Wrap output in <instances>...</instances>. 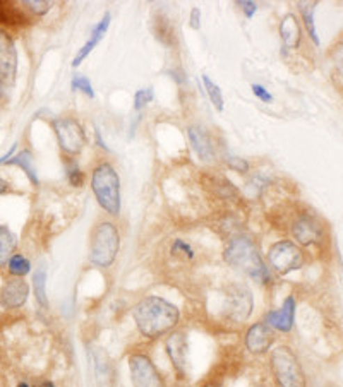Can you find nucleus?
Wrapping results in <instances>:
<instances>
[{"label": "nucleus", "instance_id": "f257e3e1", "mask_svg": "<svg viewBox=\"0 0 343 387\" xmlns=\"http://www.w3.org/2000/svg\"><path fill=\"white\" fill-rule=\"evenodd\" d=\"M136 329L145 339L167 338L179 327L180 311L175 304L158 295H147L132 307Z\"/></svg>", "mask_w": 343, "mask_h": 387}, {"label": "nucleus", "instance_id": "f03ea898", "mask_svg": "<svg viewBox=\"0 0 343 387\" xmlns=\"http://www.w3.org/2000/svg\"><path fill=\"white\" fill-rule=\"evenodd\" d=\"M223 261L247 278L254 279L260 285H270L273 281L271 269L263 259L256 240L250 235L241 233L227 238L223 249Z\"/></svg>", "mask_w": 343, "mask_h": 387}, {"label": "nucleus", "instance_id": "7ed1b4c3", "mask_svg": "<svg viewBox=\"0 0 343 387\" xmlns=\"http://www.w3.org/2000/svg\"><path fill=\"white\" fill-rule=\"evenodd\" d=\"M120 250V230L112 220H98L90 231V264L109 269L115 263Z\"/></svg>", "mask_w": 343, "mask_h": 387}, {"label": "nucleus", "instance_id": "20e7f679", "mask_svg": "<svg viewBox=\"0 0 343 387\" xmlns=\"http://www.w3.org/2000/svg\"><path fill=\"white\" fill-rule=\"evenodd\" d=\"M91 189L98 206L112 218L120 215V176L109 161H102L91 172Z\"/></svg>", "mask_w": 343, "mask_h": 387}, {"label": "nucleus", "instance_id": "39448f33", "mask_svg": "<svg viewBox=\"0 0 343 387\" xmlns=\"http://www.w3.org/2000/svg\"><path fill=\"white\" fill-rule=\"evenodd\" d=\"M270 370L276 387H308V377L290 346H275L270 353Z\"/></svg>", "mask_w": 343, "mask_h": 387}, {"label": "nucleus", "instance_id": "423d86ee", "mask_svg": "<svg viewBox=\"0 0 343 387\" xmlns=\"http://www.w3.org/2000/svg\"><path fill=\"white\" fill-rule=\"evenodd\" d=\"M220 315L228 322L242 324L254 311L250 290L242 283H228L220 290Z\"/></svg>", "mask_w": 343, "mask_h": 387}, {"label": "nucleus", "instance_id": "0eeeda50", "mask_svg": "<svg viewBox=\"0 0 343 387\" xmlns=\"http://www.w3.org/2000/svg\"><path fill=\"white\" fill-rule=\"evenodd\" d=\"M305 252L292 240H278L268 249L266 264L276 276H287L305 266Z\"/></svg>", "mask_w": 343, "mask_h": 387}, {"label": "nucleus", "instance_id": "6e6552de", "mask_svg": "<svg viewBox=\"0 0 343 387\" xmlns=\"http://www.w3.org/2000/svg\"><path fill=\"white\" fill-rule=\"evenodd\" d=\"M51 129L55 132L58 146L65 156L76 158L86 146V132L83 125L74 117H58L51 120Z\"/></svg>", "mask_w": 343, "mask_h": 387}, {"label": "nucleus", "instance_id": "1a4fd4ad", "mask_svg": "<svg viewBox=\"0 0 343 387\" xmlns=\"http://www.w3.org/2000/svg\"><path fill=\"white\" fill-rule=\"evenodd\" d=\"M127 367L132 387H167L163 374L146 352H132L127 359Z\"/></svg>", "mask_w": 343, "mask_h": 387}, {"label": "nucleus", "instance_id": "9d476101", "mask_svg": "<svg viewBox=\"0 0 343 387\" xmlns=\"http://www.w3.org/2000/svg\"><path fill=\"white\" fill-rule=\"evenodd\" d=\"M292 231L298 247H319L324 240L323 223L309 213H302L292 221Z\"/></svg>", "mask_w": 343, "mask_h": 387}, {"label": "nucleus", "instance_id": "9b49d317", "mask_svg": "<svg viewBox=\"0 0 343 387\" xmlns=\"http://www.w3.org/2000/svg\"><path fill=\"white\" fill-rule=\"evenodd\" d=\"M17 72V50L7 31L0 29V91L7 93L13 88Z\"/></svg>", "mask_w": 343, "mask_h": 387}, {"label": "nucleus", "instance_id": "f8f14e48", "mask_svg": "<svg viewBox=\"0 0 343 387\" xmlns=\"http://www.w3.org/2000/svg\"><path fill=\"white\" fill-rule=\"evenodd\" d=\"M165 349L170 359L172 368L177 377L186 379L189 375V346H187V334L184 331L175 329L165 338Z\"/></svg>", "mask_w": 343, "mask_h": 387}, {"label": "nucleus", "instance_id": "ddd939ff", "mask_svg": "<svg viewBox=\"0 0 343 387\" xmlns=\"http://www.w3.org/2000/svg\"><path fill=\"white\" fill-rule=\"evenodd\" d=\"M202 187L212 195L215 201L221 202V204L234 208V206L242 204V195L239 192L237 187L230 182L228 179L221 175H202Z\"/></svg>", "mask_w": 343, "mask_h": 387}, {"label": "nucleus", "instance_id": "4468645a", "mask_svg": "<svg viewBox=\"0 0 343 387\" xmlns=\"http://www.w3.org/2000/svg\"><path fill=\"white\" fill-rule=\"evenodd\" d=\"M275 331L264 320H261V322H254L253 326L247 327L244 334V346L250 355L261 356L270 352L273 345H275Z\"/></svg>", "mask_w": 343, "mask_h": 387}, {"label": "nucleus", "instance_id": "2eb2a0df", "mask_svg": "<svg viewBox=\"0 0 343 387\" xmlns=\"http://www.w3.org/2000/svg\"><path fill=\"white\" fill-rule=\"evenodd\" d=\"M29 298V285L24 278H9L0 290V305L7 311L24 307Z\"/></svg>", "mask_w": 343, "mask_h": 387}, {"label": "nucleus", "instance_id": "dca6fc26", "mask_svg": "<svg viewBox=\"0 0 343 387\" xmlns=\"http://www.w3.org/2000/svg\"><path fill=\"white\" fill-rule=\"evenodd\" d=\"M295 308H297V302H295L294 295L283 300L282 307L275 308V311L266 312L264 315V322L271 327L273 331H278V333H290L294 329L295 324Z\"/></svg>", "mask_w": 343, "mask_h": 387}, {"label": "nucleus", "instance_id": "f3484780", "mask_svg": "<svg viewBox=\"0 0 343 387\" xmlns=\"http://www.w3.org/2000/svg\"><path fill=\"white\" fill-rule=\"evenodd\" d=\"M187 135H189L191 146H193L194 153L202 163H213L216 160L215 146H213L212 138H209L208 132L205 131V127L201 125H191L187 129Z\"/></svg>", "mask_w": 343, "mask_h": 387}, {"label": "nucleus", "instance_id": "a211bd4d", "mask_svg": "<svg viewBox=\"0 0 343 387\" xmlns=\"http://www.w3.org/2000/svg\"><path fill=\"white\" fill-rule=\"evenodd\" d=\"M110 23H112V16H110V13H106L105 16H103L102 19H99V23H98L97 26H95L93 31H91V38L88 40V42L84 43L83 47H81L79 51H77L76 58H74V60H72V67H74V69L79 67V65L84 62V58L90 57L91 51L97 49L98 43L102 42L103 36H105V35H106V31H109Z\"/></svg>", "mask_w": 343, "mask_h": 387}, {"label": "nucleus", "instance_id": "6ab92c4d", "mask_svg": "<svg viewBox=\"0 0 343 387\" xmlns=\"http://www.w3.org/2000/svg\"><path fill=\"white\" fill-rule=\"evenodd\" d=\"M280 38H282V55L287 57V51L297 49L301 45L302 31L297 17L294 14H287L280 23Z\"/></svg>", "mask_w": 343, "mask_h": 387}, {"label": "nucleus", "instance_id": "aec40b11", "mask_svg": "<svg viewBox=\"0 0 343 387\" xmlns=\"http://www.w3.org/2000/svg\"><path fill=\"white\" fill-rule=\"evenodd\" d=\"M168 256H170L172 263H175L177 266H193L196 263V247L193 245L189 240L186 238L175 237L168 245Z\"/></svg>", "mask_w": 343, "mask_h": 387}, {"label": "nucleus", "instance_id": "412c9836", "mask_svg": "<svg viewBox=\"0 0 343 387\" xmlns=\"http://www.w3.org/2000/svg\"><path fill=\"white\" fill-rule=\"evenodd\" d=\"M0 24L6 28H24L29 24V17L16 2L0 0Z\"/></svg>", "mask_w": 343, "mask_h": 387}, {"label": "nucleus", "instance_id": "4be33fe9", "mask_svg": "<svg viewBox=\"0 0 343 387\" xmlns=\"http://www.w3.org/2000/svg\"><path fill=\"white\" fill-rule=\"evenodd\" d=\"M91 363H93L95 381H97L98 387H113L112 365H110V360L106 359L102 349L91 352Z\"/></svg>", "mask_w": 343, "mask_h": 387}, {"label": "nucleus", "instance_id": "5701e85b", "mask_svg": "<svg viewBox=\"0 0 343 387\" xmlns=\"http://www.w3.org/2000/svg\"><path fill=\"white\" fill-rule=\"evenodd\" d=\"M16 249H17L16 235L10 231L9 227L0 224V269L7 267L9 259L16 254Z\"/></svg>", "mask_w": 343, "mask_h": 387}, {"label": "nucleus", "instance_id": "b1692460", "mask_svg": "<svg viewBox=\"0 0 343 387\" xmlns=\"http://www.w3.org/2000/svg\"><path fill=\"white\" fill-rule=\"evenodd\" d=\"M7 165H16V167H21V170L28 175L29 182L33 186H38L40 180H38V173H36V167H35V160H33V153L29 149H23L19 151L17 154H14Z\"/></svg>", "mask_w": 343, "mask_h": 387}, {"label": "nucleus", "instance_id": "393cba45", "mask_svg": "<svg viewBox=\"0 0 343 387\" xmlns=\"http://www.w3.org/2000/svg\"><path fill=\"white\" fill-rule=\"evenodd\" d=\"M33 293H35V300L38 302L40 307L47 308L49 307V293H47V269L40 266L35 269L31 278Z\"/></svg>", "mask_w": 343, "mask_h": 387}, {"label": "nucleus", "instance_id": "a878e982", "mask_svg": "<svg viewBox=\"0 0 343 387\" xmlns=\"http://www.w3.org/2000/svg\"><path fill=\"white\" fill-rule=\"evenodd\" d=\"M316 6H318V2H298V9H301L302 21H304V26H305V31H308L309 38L314 42V45L319 47V36H318V31H316V24H314Z\"/></svg>", "mask_w": 343, "mask_h": 387}, {"label": "nucleus", "instance_id": "bb28decb", "mask_svg": "<svg viewBox=\"0 0 343 387\" xmlns=\"http://www.w3.org/2000/svg\"><path fill=\"white\" fill-rule=\"evenodd\" d=\"M7 272H9L10 278H24L31 272V263L23 254L16 252L7 263Z\"/></svg>", "mask_w": 343, "mask_h": 387}, {"label": "nucleus", "instance_id": "cd10ccee", "mask_svg": "<svg viewBox=\"0 0 343 387\" xmlns=\"http://www.w3.org/2000/svg\"><path fill=\"white\" fill-rule=\"evenodd\" d=\"M64 167H65V176H67V182L71 183L72 187H83L84 182H86V175H84L83 170L79 168L77 165L76 158L65 156L64 154Z\"/></svg>", "mask_w": 343, "mask_h": 387}, {"label": "nucleus", "instance_id": "c85d7f7f", "mask_svg": "<svg viewBox=\"0 0 343 387\" xmlns=\"http://www.w3.org/2000/svg\"><path fill=\"white\" fill-rule=\"evenodd\" d=\"M202 84H205L206 94H208L209 101L213 103V106H215V108L218 110V112H223L225 99H223V93H221L218 84L213 83V81L209 79L208 76H202Z\"/></svg>", "mask_w": 343, "mask_h": 387}, {"label": "nucleus", "instance_id": "c756f323", "mask_svg": "<svg viewBox=\"0 0 343 387\" xmlns=\"http://www.w3.org/2000/svg\"><path fill=\"white\" fill-rule=\"evenodd\" d=\"M71 86L74 91H81L83 94H86L90 99H95V91H93V86H91L90 79L84 76H79V74H76V76L72 77L71 81Z\"/></svg>", "mask_w": 343, "mask_h": 387}, {"label": "nucleus", "instance_id": "7c9ffc66", "mask_svg": "<svg viewBox=\"0 0 343 387\" xmlns=\"http://www.w3.org/2000/svg\"><path fill=\"white\" fill-rule=\"evenodd\" d=\"M154 99V91L153 88H143V90H139L138 93H136L134 97V108L136 110H145L147 105H150L151 101Z\"/></svg>", "mask_w": 343, "mask_h": 387}, {"label": "nucleus", "instance_id": "2f4dec72", "mask_svg": "<svg viewBox=\"0 0 343 387\" xmlns=\"http://www.w3.org/2000/svg\"><path fill=\"white\" fill-rule=\"evenodd\" d=\"M225 161H227L228 168L234 170V172H237V173H241V175H246V173H249L250 165H249V161L244 160V158L234 156V154H230V156L225 158Z\"/></svg>", "mask_w": 343, "mask_h": 387}, {"label": "nucleus", "instance_id": "473e14b6", "mask_svg": "<svg viewBox=\"0 0 343 387\" xmlns=\"http://www.w3.org/2000/svg\"><path fill=\"white\" fill-rule=\"evenodd\" d=\"M23 3L36 16H43L51 9V2L49 0H24Z\"/></svg>", "mask_w": 343, "mask_h": 387}, {"label": "nucleus", "instance_id": "72a5a7b5", "mask_svg": "<svg viewBox=\"0 0 343 387\" xmlns=\"http://www.w3.org/2000/svg\"><path fill=\"white\" fill-rule=\"evenodd\" d=\"M250 90H253L254 97H256L257 99H261L263 103H271L273 101V94L266 90V88L261 86V84H253V86H250Z\"/></svg>", "mask_w": 343, "mask_h": 387}, {"label": "nucleus", "instance_id": "f704fd0d", "mask_svg": "<svg viewBox=\"0 0 343 387\" xmlns=\"http://www.w3.org/2000/svg\"><path fill=\"white\" fill-rule=\"evenodd\" d=\"M239 7L242 9V13L246 14V17H254V14H256L257 10V6L256 2H253V0H241V2H237Z\"/></svg>", "mask_w": 343, "mask_h": 387}, {"label": "nucleus", "instance_id": "c9c22d12", "mask_svg": "<svg viewBox=\"0 0 343 387\" xmlns=\"http://www.w3.org/2000/svg\"><path fill=\"white\" fill-rule=\"evenodd\" d=\"M199 387H223V381L218 377H208L199 384Z\"/></svg>", "mask_w": 343, "mask_h": 387}, {"label": "nucleus", "instance_id": "e433bc0d", "mask_svg": "<svg viewBox=\"0 0 343 387\" xmlns=\"http://www.w3.org/2000/svg\"><path fill=\"white\" fill-rule=\"evenodd\" d=\"M191 26H193L194 29L201 28V13H199L198 7H194L193 13H191Z\"/></svg>", "mask_w": 343, "mask_h": 387}, {"label": "nucleus", "instance_id": "4c0bfd02", "mask_svg": "<svg viewBox=\"0 0 343 387\" xmlns=\"http://www.w3.org/2000/svg\"><path fill=\"white\" fill-rule=\"evenodd\" d=\"M16 151H17V145H13V146H10V149L7 151V153L3 154V156H0V165L7 163V161H9L10 158H13V154L16 153Z\"/></svg>", "mask_w": 343, "mask_h": 387}, {"label": "nucleus", "instance_id": "58836bf2", "mask_svg": "<svg viewBox=\"0 0 343 387\" xmlns=\"http://www.w3.org/2000/svg\"><path fill=\"white\" fill-rule=\"evenodd\" d=\"M7 192H10V186L6 182V180L0 179V195L7 194Z\"/></svg>", "mask_w": 343, "mask_h": 387}, {"label": "nucleus", "instance_id": "ea45409f", "mask_svg": "<svg viewBox=\"0 0 343 387\" xmlns=\"http://www.w3.org/2000/svg\"><path fill=\"white\" fill-rule=\"evenodd\" d=\"M38 387H57V386H55L51 381H43V382H40Z\"/></svg>", "mask_w": 343, "mask_h": 387}, {"label": "nucleus", "instance_id": "a19ab883", "mask_svg": "<svg viewBox=\"0 0 343 387\" xmlns=\"http://www.w3.org/2000/svg\"><path fill=\"white\" fill-rule=\"evenodd\" d=\"M16 387H38V384H29V382H26V381H23V382H19V384H17Z\"/></svg>", "mask_w": 343, "mask_h": 387}]
</instances>
